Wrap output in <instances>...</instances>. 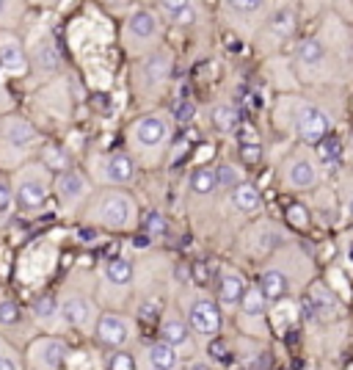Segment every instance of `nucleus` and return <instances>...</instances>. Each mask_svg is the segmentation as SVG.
Listing matches in <instances>:
<instances>
[{
  "mask_svg": "<svg viewBox=\"0 0 353 370\" xmlns=\"http://www.w3.org/2000/svg\"><path fill=\"white\" fill-rule=\"evenodd\" d=\"M25 47H28V58H31V81L34 83L44 86L64 75V58H61V50L55 42V34L44 25V20L28 28Z\"/></svg>",
  "mask_w": 353,
  "mask_h": 370,
  "instance_id": "12",
  "label": "nucleus"
},
{
  "mask_svg": "<svg viewBox=\"0 0 353 370\" xmlns=\"http://www.w3.org/2000/svg\"><path fill=\"white\" fill-rule=\"evenodd\" d=\"M78 221L108 235H132L144 224L141 199L130 188H97Z\"/></svg>",
  "mask_w": 353,
  "mask_h": 370,
  "instance_id": "3",
  "label": "nucleus"
},
{
  "mask_svg": "<svg viewBox=\"0 0 353 370\" xmlns=\"http://www.w3.org/2000/svg\"><path fill=\"white\" fill-rule=\"evenodd\" d=\"M105 368L108 370H138V362H135V345H132V348H122V351L105 354Z\"/></svg>",
  "mask_w": 353,
  "mask_h": 370,
  "instance_id": "39",
  "label": "nucleus"
},
{
  "mask_svg": "<svg viewBox=\"0 0 353 370\" xmlns=\"http://www.w3.org/2000/svg\"><path fill=\"white\" fill-rule=\"evenodd\" d=\"M348 210H351V216H353V199H351V207H348Z\"/></svg>",
  "mask_w": 353,
  "mask_h": 370,
  "instance_id": "48",
  "label": "nucleus"
},
{
  "mask_svg": "<svg viewBox=\"0 0 353 370\" xmlns=\"http://www.w3.org/2000/svg\"><path fill=\"white\" fill-rule=\"evenodd\" d=\"M246 290H249V282L246 277L240 274V271H235V268H219V287H216V299H219L221 310H237L240 307V301H243V296H246Z\"/></svg>",
  "mask_w": 353,
  "mask_h": 370,
  "instance_id": "22",
  "label": "nucleus"
},
{
  "mask_svg": "<svg viewBox=\"0 0 353 370\" xmlns=\"http://www.w3.org/2000/svg\"><path fill=\"white\" fill-rule=\"evenodd\" d=\"M265 31L273 39H290L296 34V14H293V8H276L273 14H268Z\"/></svg>",
  "mask_w": 353,
  "mask_h": 370,
  "instance_id": "30",
  "label": "nucleus"
},
{
  "mask_svg": "<svg viewBox=\"0 0 353 370\" xmlns=\"http://www.w3.org/2000/svg\"><path fill=\"white\" fill-rule=\"evenodd\" d=\"M174 116L172 108H155L132 116L125 130V149L135 158L144 172L166 169L174 146Z\"/></svg>",
  "mask_w": 353,
  "mask_h": 370,
  "instance_id": "1",
  "label": "nucleus"
},
{
  "mask_svg": "<svg viewBox=\"0 0 353 370\" xmlns=\"http://www.w3.org/2000/svg\"><path fill=\"white\" fill-rule=\"evenodd\" d=\"M8 177L17 199V216H25V219L42 216L44 207L55 199V174L42 160H31Z\"/></svg>",
  "mask_w": 353,
  "mask_h": 370,
  "instance_id": "8",
  "label": "nucleus"
},
{
  "mask_svg": "<svg viewBox=\"0 0 353 370\" xmlns=\"http://www.w3.org/2000/svg\"><path fill=\"white\" fill-rule=\"evenodd\" d=\"M155 8L163 17V22L172 28H191L199 22L202 14V6L193 0H158Z\"/></svg>",
  "mask_w": 353,
  "mask_h": 370,
  "instance_id": "23",
  "label": "nucleus"
},
{
  "mask_svg": "<svg viewBox=\"0 0 353 370\" xmlns=\"http://www.w3.org/2000/svg\"><path fill=\"white\" fill-rule=\"evenodd\" d=\"M36 160H42L53 174H64V172L75 169L72 152H69L64 144H53V141H47L42 149H39V158H36Z\"/></svg>",
  "mask_w": 353,
  "mask_h": 370,
  "instance_id": "28",
  "label": "nucleus"
},
{
  "mask_svg": "<svg viewBox=\"0 0 353 370\" xmlns=\"http://www.w3.org/2000/svg\"><path fill=\"white\" fill-rule=\"evenodd\" d=\"M141 172L127 149H102L86 158V174L97 188H132Z\"/></svg>",
  "mask_w": 353,
  "mask_h": 370,
  "instance_id": "11",
  "label": "nucleus"
},
{
  "mask_svg": "<svg viewBox=\"0 0 353 370\" xmlns=\"http://www.w3.org/2000/svg\"><path fill=\"white\" fill-rule=\"evenodd\" d=\"M144 227H146V232H149L152 240H160V238L166 235V219H163V213H160V210H149Z\"/></svg>",
  "mask_w": 353,
  "mask_h": 370,
  "instance_id": "41",
  "label": "nucleus"
},
{
  "mask_svg": "<svg viewBox=\"0 0 353 370\" xmlns=\"http://www.w3.org/2000/svg\"><path fill=\"white\" fill-rule=\"evenodd\" d=\"M257 285H260V290H263L265 299L270 304H279L287 296V290H290V279H287V274L282 268H265Z\"/></svg>",
  "mask_w": 353,
  "mask_h": 370,
  "instance_id": "29",
  "label": "nucleus"
},
{
  "mask_svg": "<svg viewBox=\"0 0 353 370\" xmlns=\"http://www.w3.org/2000/svg\"><path fill=\"white\" fill-rule=\"evenodd\" d=\"M58 304L64 313V321L69 326V331L94 340L97 324L102 318V304L97 296V268H88L83 263L72 266V271L58 287Z\"/></svg>",
  "mask_w": 353,
  "mask_h": 370,
  "instance_id": "2",
  "label": "nucleus"
},
{
  "mask_svg": "<svg viewBox=\"0 0 353 370\" xmlns=\"http://www.w3.org/2000/svg\"><path fill=\"white\" fill-rule=\"evenodd\" d=\"M58 257H61V246H58L55 235H44V238L31 240L17 257V282H20V287H25V290L42 287L44 282L55 274Z\"/></svg>",
  "mask_w": 353,
  "mask_h": 370,
  "instance_id": "10",
  "label": "nucleus"
},
{
  "mask_svg": "<svg viewBox=\"0 0 353 370\" xmlns=\"http://www.w3.org/2000/svg\"><path fill=\"white\" fill-rule=\"evenodd\" d=\"M0 334L20 351H25L39 337L36 326L28 315V307H22L8 293H0Z\"/></svg>",
  "mask_w": 353,
  "mask_h": 370,
  "instance_id": "16",
  "label": "nucleus"
},
{
  "mask_svg": "<svg viewBox=\"0 0 353 370\" xmlns=\"http://www.w3.org/2000/svg\"><path fill=\"white\" fill-rule=\"evenodd\" d=\"M221 8L229 11V14H237V17H249V14L263 11L265 3L263 0H229V3H223Z\"/></svg>",
  "mask_w": 353,
  "mask_h": 370,
  "instance_id": "40",
  "label": "nucleus"
},
{
  "mask_svg": "<svg viewBox=\"0 0 353 370\" xmlns=\"http://www.w3.org/2000/svg\"><path fill=\"white\" fill-rule=\"evenodd\" d=\"M0 69L8 81H25L31 78V58L25 36L20 31H0Z\"/></svg>",
  "mask_w": 353,
  "mask_h": 370,
  "instance_id": "18",
  "label": "nucleus"
},
{
  "mask_svg": "<svg viewBox=\"0 0 353 370\" xmlns=\"http://www.w3.org/2000/svg\"><path fill=\"white\" fill-rule=\"evenodd\" d=\"M0 370H28L22 351L17 345H11L3 334H0Z\"/></svg>",
  "mask_w": 353,
  "mask_h": 370,
  "instance_id": "36",
  "label": "nucleus"
},
{
  "mask_svg": "<svg viewBox=\"0 0 353 370\" xmlns=\"http://www.w3.org/2000/svg\"><path fill=\"white\" fill-rule=\"evenodd\" d=\"M268 304H270V301L265 299L260 285H249V290H246V296H243V301H240V307H237L240 326H243L246 331H254V326H257V331L263 334V321H265V313H268Z\"/></svg>",
  "mask_w": 353,
  "mask_h": 370,
  "instance_id": "24",
  "label": "nucleus"
},
{
  "mask_svg": "<svg viewBox=\"0 0 353 370\" xmlns=\"http://www.w3.org/2000/svg\"><path fill=\"white\" fill-rule=\"evenodd\" d=\"M210 354H216V357H226V343H210Z\"/></svg>",
  "mask_w": 353,
  "mask_h": 370,
  "instance_id": "46",
  "label": "nucleus"
},
{
  "mask_svg": "<svg viewBox=\"0 0 353 370\" xmlns=\"http://www.w3.org/2000/svg\"><path fill=\"white\" fill-rule=\"evenodd\" d=\"M229 205H232L237 213L254 216V213L263 210V193H260V188L254 183H243L229 193Z\"/></svg>",
  "mask_w": 353,
  "mask_h": 370,
  "instance_id": "27",
  "label": "nucleus"
},
{
  "mask_svg": "<svg viewBox=\"0 0 353 370\" xmlns=\"http://www.w3.org/2000/svg\"><path fill=\"white\" fill-rule=\"evenodd\" d=\"M287 183L293 185V188H312V185L317 183V169H314V163L307 160V158L290 160V166H287Z\"/></svg>",
  "mask_w": 353,
  "mask_h": 370,
  "instance_id": "32",
  "label": "nucleus"
},
{
  "mask_svg": "<svg viewBox=\"0 0 353 370\" xmlns=\"http://www.w3.org/2000/svg\"><path fill=\"white\" fill-rule=\"evenodd\" d=\"M188 196L191 199H199V202H205V199H213L216 193H219V177H216V169L213 166H193L191 169V174H188Z\"/></svg>",
  "mask_w": 353,
  "mask_h": 370,
  "instance_id": "26",
  "label": "nucleus"
},
{
  "mask_svg": "<svg viewBox=\"0 0 353 370\" xmlns=\"http://www.w3.org/2000/svg\"><path fill=\"white\" fill-rule=\"evenodd\" d=\"M216 169V177H219V188L221 191H235L237 185H243V172L235 166V163H219V166H213Z\"/></svg>",
  "mask_w": 353,
  "mask_h": 370,
  "instance_id": "37",
  "label": "nucleus"
},
{
  "mask_svg": "<svg viewBox=\"0 0 353 370\" xmlns=\"http://www.w3.org/2000/svg\"><path fill=\"white\" fill-rule=\"evenodd\" d=\"M42 114L53 116V119H64L69 116V108H72V97H69V78L61 75L50 83L39 86V105H36Z\"/></svg>",
  "mask_w": 353,
  "mask_h": 370,
  "instance_id": "21",
  "label": "nucleus"
},
{
  "mask_svg": "<svg viewBox=\"0 0 353 370\" xmlns=\"http://www.w3.org/2000/svg\"><path fill=\"white\" fill-rule=\"evenodd\" d=\"M243 158L251 163V160H260V149H257V144H246L243 146Z\"/></svg>",
  "mask_w": 353,
  "mask_h": 370,
  "instance_id": "45",
  "label": "nucleus"
},
{
  "mask_svg": "<svg viewBox=\"0 0 353 370\" xmlns=\"http://www.w3.org/2000/svg\"><path fill=\"white\" fill-rule=\"evenodd\" d=\"M44 144V133L31 116L17 111L0 116V172L14 174L25 163L36 160Z\"/></svg>",
  "mask_w": 353,
  "mask_h": 370,
  "instance_id": "5",
  "label": "nucleus"
},
{
  "mask_svg": "<svg viewBox=\"0 0 353 370\" xmlns=\"http://www.w3.org/2000/svg\"><path fill=\"white\" fill-rule=\"evenodd\" d=\"M17 216V199H14V188L11 177L0 172V230L8 227V221Z\"/></svg>",
  "mask_w": 353,
  "mask_h": 370,
  "instance_id": "35",
  "label": "nucleus"
},
{
  "mask_svg": "<svg viewBox=\"0 0 353 370\" xmlns=\"http://www.w3.org/2000/svg\"><path fill=\"white\" fill-rule=\"evenodd\" d=\"M138 334V318L132 313H116V310H105L97 331H94V343L99 351L111 354V351H122V348H132Z\"/></svg>",
  "mask_w": 353,
  "mask_h": 370,
  "instance_id": "14",
  "label": "nucleus"
},
{
  "mask_svg": "<svg viewBox=\"0 0 353 370\" xmlns=\"http://www.w3.org/2000/svg\"><path fill=\"white\" fill-rule=\"evenodd\" d=\"M3 81H6V78H3V69H0V83H3Z\"/></svg>",
  "mask_w": 353,
  "mask_h": 370,
  "instance_id": "47",
  "label": "nucleus"
},
{
  "mask_svg": "<svg viewBox=\"0 0 353 370\" xmlns=\"http://www.w3.org/2000/svg\"><path fill=\"white\" fill-rule=\"evenodd\" d=\"M210 122H213V128L219 130V133H235L237 128H240V114H237V108L235 105H229V102H219V105H213V111H210Z\"/></svg>",
  "mask_w": 353,
  "mask_h": 370,
  "instance_id": "33",
  "label": "nucleus"
},
{
  "mask_svg": "<svg viewBox=\"0 0 353 370\" xmlns=\"http://www.w3.org/2000/svg\"><path fill=\"white\" fill-rule=\"evenodd\" d=\"M166 28L169 25L158 14L155 3H138V8L119 25V45L130 61H141L166 47Z\"/></svg>",
  "mask_w": 353,
  "mask_h": 370,
  "instance_id": "6",
  "label": "nucleus"
},
{
  "mask_svg": "<svg viewBox=\"0 0 353 370\" xmlns=\"http://www.w3.org/2000/svg\"><path fill=\"white\" fill-rule=\"evenodd\" d=\"M172 75H174V50L169 45L160 47L158 53H152L146 58H141V61H130L127 89H130L135 105H141V114L160 108L158 102L166 97Z\"/></svg>",
  "mask_w": 353,
  "mask_h": 370,
  "instance_id": "4",
  "label": "nucleus"
},
{
  "mask_svg": "<svg viewBox=\"0 0 353 370\" xmlns=\"http://www.w3.org/2000/svg\"><path fill=\"white\" fill-rule=\"evenodd\" d=\"M328 128H331V122H328V116H326L320 108H314V105H301V108L296 111V133L304 141L320 144V141L326 139Z\"/></svg>",
  "mask_w": 353,
  "mask_h": 370,
  "instance_id": "25",
  "label": "nucleus"
},
{
  "mask_svg": "<svg viewBox=\"0 0 353 370\" xmlns=\"http://www.w3.org/2000/svg\"><path fill=\"white\" fill-rule=\"evenodd\" d=\"M172 116H174L176 125H188L196 116V105L191 100H179L174 108H172Z\"/></svg>",
  "mask_w": 353,
  "mask_h": 370,
  "instance_id": "43",
  "label": "nucleus"
},
{
  "mask_svg": "<svg viewBox=\"0 0 353 370\" xmlns=\"http://www.w3.org/2000/svg\"><path fill=\"white\" fill-rule=\"evenodd\" d=\"M97 296L102 310H135V257L116 254L97 266Z\"/></svg>",
  "mask_w": 353,
  "mask_h": 370,
  "instance_id": "7",
  "label": "nucleus"
},
{
  "mask_svg": "<svg viewBox=\"0 0 353 370\" xmlns=\"http://www.w3.org/2000/svg\"><path fill=\"white\" fill-rule=\"evenodd\" d=\"M28 315H31V321H34L39 334H55V337L69 334V326L64 321V313H61V304H58L55 293L34 296L31 304H28Z\"/></svg>",
  "mask_w": 353,
  "mask_h": 370,
  "instance_id": "19",
  "label": "nucleus"
},
{
  "mask_svg": "<svg viewBox=\"0 0 353 370\" xmlns=\"http://www.w3.org/2000/svg\"><path fill=\"white\" fill-rule=\"evenodd\" d=\"M94 191H97V185L91 183L86 169H81V166H75V169H69L64 174H55V205H58V213L67 221H78Z\"/></svg>",
  "mask_w": 353,
  "mask_h": 370,
  "instance_id": "13",
  "label": "nucleus"
},
{
  "mask_svg": "<svg viewBox=\"0 0 353 370\" xmlns=\"http://www.w3.org/2000/svg\"><path fill=\"white\" fill-rule=\"evenodd\" d=\"M323 55H326V47L320 45L317 39H304V42H298V50H296L298 64H304V67H314V64H320V61H323Z\"/></svg>",
  "mask_w": 353,
  "mask_h": 370,
  "instance_id": "38",
  "label": "nucleus"
},
{
  "mask_svg": "<svg viewBox=\"0 0 353 370\" xmlns=\"http://www.w3.org/2000/svg\"><path fill=\"white\" fill-rule=\"evenodd\" d=\"M69 337H55V334H39L25 351V368L28 370H67L69 354H72Z\"/></svg>",
  "mask_w": 353,
  "mask_h": 370,
  "instance_id": "17",
  "label": "nucleus"
},
{
  "mask_svg": "<svg viewBox=\"0 0 353 370\" xmlns=\"http://www.w3.org/2000/svg\"><path fill=\"white\" fill-rule=\"evenodd\" d=\"M67 370H108L105 368V351L99 348H72L69 354V362H67Z\"/></svg>",
  "mask_w": 353,
  "mask_h": 370,
  "instance_id": "31",
  "label": "nucleus"
},
{
  "mask_svg": "<svg viewBox=\"0 0 353 370\" xmlns=\"http://www.w3.org/2000/svg\"><path fill=\"white\" fill-rule=\"evenodd\" d=\"M158 337H160L166 345L174 348L182 362L196 359V334L191 331V326L185 321L179 304L174 301V296H172V301L163 307V313H160V318H158Z\"/></svg>",
  "mask_w": 353,
  "mask_h": 370,
  "instance_id": "15",
  "label": "nucleus"
},
{
  "mask_svg": "<svg viewBox=\"0 0 353 370\" xmlns=\"http://www.w3.org/2000/svg\"><path fill=\"white\" fill-rule=\"evenodd\" d=\"M135 362L138 370H182L185 362L179 359L172 345H166L160 337L155 340H144L135 345Z\"/></svg>",
  "mask_w": 353,
  "mask_h": 370,
  "instance_id": "20",
  "label": "nucleus"
},
{
  "mask_svg": "<svg viewBox=\"0 0 353 370\" xmlns=\"http://www.w3.org/2000/svg\"><path fill=\"white\" fill-rule=\"evenodd\" d=\"M340 152H342V146H340V141L337 139H323L317 144V158H320V163H334V160L340 158Z\"/></svg>",
  "mask_w": 353,
  "mask_h": 370,
  "instance_id": "42",
  "label": "nucleus"
},
{
  "mask_svg": "<svg viewBox=\"0 0 353 370\" xmlns=\"http://www.w3.org/2000/svg\"><path fill=\"white\" fill-rule=\"evenodd\" d=\"M174 301L179 304L185 321L191 326V331L196 334V340H216L223 329V310H221L219 299L207 290H199L193 285H182L174 293Z\"/></svg>",
  "mask_w": 353,
  "mask_h": 370,
  "instance_id": "9",
  "label": "nucleus"
},
{
  "mask_svg": "<svg viewBox=\"0 0 353 370\" xmlns=\"http://www.w3.org/2000/svg\"><path fill=\"white\" fill-rule=\"evenodd\" d=\"M138 8V3H102V11H108V17H127Z\"/></svg>",
  "mask_w": 353,
  "mask_h": 370,
  "instance_id": "44",
  "label": "nucleus"
},
{
  "mask_svg": "<svg viewBox=\"0 0 353 370\" xmlns=\"http://www.w3.org/2000/svg\"><path fill=\"white\" fill-rule=\"evenodd\" d=\"M25 3L17 0H0V31H20L25 22Z\"/></svg>",
  "mask_w": 353,
  "mask_h": 370,
  "instance_id": "34",
  "label": "nucleus"
}]
</instances>
